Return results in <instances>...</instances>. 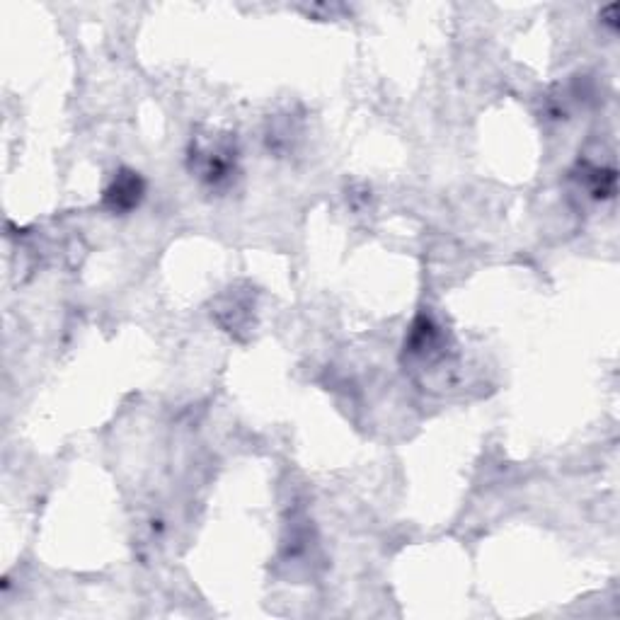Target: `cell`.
Returning a JSON list of instances; mask_svg holds the SVG:
<instances>
[{
    "mask_svg": "<svg viewBox=\"0 0 620 620\" xmlns=\"http://www.w3.org/2000/svg\"><path fill=\"white\" fill-rule=\"evenodd\" d=\"M143 192H146V187H143L139 172L122 170L117 177H114L112 187L105 192V204L112 211H117V214H126V211L139 206Z\"/></svg>",
    "mask_w": 620,
    "mask_h": 620,
    "instance_id": "cell-1",
    "label": "cell"
}]
</instances>
